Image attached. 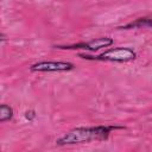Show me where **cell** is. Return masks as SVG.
<instances>
[{"label":"cell","instance_id":"obj_1","mask_svg":"<svg viewBox=\"0 0 152 152\" xmlns=\"http://www.w3.org/2000/svg\"><path fill=\"white\" fill-rule=\"evenodd\" d=\"M124 126L116 125H97V126H81L71 128L56 139L57 146H70L86 144L91 141H106L110 133L115 129H124Z\"/></svg>","mask_w":152,"mask_h":152},{"label":"cell","instance_id":"obj_2","mask_svg":"<svg viewBox=\"0 0 152 152\" xmlns=\"http://www.w3.org/2000/svg\"><path fill=\"white\" fill-rule=\"evenodd\" d=\"M78 57L87 61L96 62H112V63H128L137 58V52L129 46H118L104 50L101 53L89 55V53H78Z\"/></svg>","mask_w":152,"mask_h":152},{"label":"cell","instance_id":"obj_3","mask_svg":"<svg viewBox=\"0 0 152 152\" xmlns=\"http://www.w3.org/2000/svg\"><path fill=\"white\" fill-rule=\"evenodd\" d=\"M114 44V39L109 36H102L97 38H93L87 42H80L75 44H69V45H56V49L61 50H83L88 52H96L101 49L109 48Z\"/></svg>","mask_w":152,"mask_h":152},{"label":"cell","instance_id":"obj_4","mask_svg":"<svg viewBox=\"0 0 152 152\" xmlns=\"http://www.w3.org/2000/svg\"><path fill=\"white\" fill-rule=\"evenodd\" d=\"M76 66L69 61H39L30 65L31 72H69Z\"/></svg>","mask_w":152,"mask_h":152},{"label":"cell","instance_id":"obj_5","mask_svg":"<svg viewBox=\"0 0 152 152\" xmlns=\"http://www.w3.org/2000/svg\"><path fill=\"white\" fill-rule=\"evenodd\" d=\"M141 27L152 28V14H147V15L137 18L122 26H118L119 30H132V28H141Z\"/></svg>","mask_w":152,"mask_h":152},{"label":"cell","instance_id":"obj_6","mask_svg":"<svg viewBox=\"0 0 152 152\" xmlns=\"http://www.w3.org/2000/svg\"><path fill=\"white\" fill-rule=\"evenodd\" d=\"M14 110L10 104L2 103L0 106V122H6L13 119Z\"/></svg>","mask_w":152,"mask_h":152},{"label":"cell","instance_id":"obj_7","mask_svg":"<svg viewBox=\"0 0 152 152\" xmlns=\"http://www.w3.org/2000/svg\"><path fill=\"white\" fill-rule=\"evenodd\" d=\"M36 116H37V114H36L34 109H28V110L25 112V119L27 121H33L36 119Z\"/></svg>","mask_w":152,"mask_h":152},{"label":"cell","instance_id":"obj_8","mask_svg":"<svg viewBox=\"0 0 152 152\" xmlns=\"http://www.w3.org/2000/svg\"><path fill=\"white\" fill-rule=\"evenodd\" d=\"M5 42H6V36H5V33H4V32H1V33H0V43H1V44H4Z\"/></svg>","mask_w":152,"mask_h":152}]
</instances>
